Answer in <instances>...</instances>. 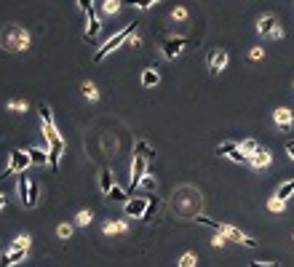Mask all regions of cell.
Listing matches in <instances>:
<instances>
[{"label": "cell", "instance_id": "18", "mask_svg": "<svg viewBox=\"0 0 294 267\" xmlns=\"http://www.w3.org/2000/svg\"><path fill=\"white\" fill-rule=\"evenodd\" d=\"M107 200H112V203H129L131 195H129V190H123V187H112L110 193H107Z\"/></svg>", "mask_w": 294, "mask_h": 267}, {"label": "cell", "instance_id": "30", "mask_svg": "<svg viewBox=\"0 0 294 267\" xmlns=\"http://www.w3.org/2000/svg\"><path fill=\"white\" fill-rule=\"evenodd\" d=\"M37 112H40V120H43V123H54V112H51L49 104H40V107H37Z\"/></svg>", "mask_w": 294, "mask_h": 267}, {"label": "cell", "instance_id": "38", "mask_svg": "<svg viewBox=\"0 0 294 267\" xmlns=\"http://www.w3.org/2000/svg\"><path fill=\"white\" fill-rule=\"evenodd\" d=\"M56 235H59V238H70L72 235V227L70 225H59V227H56Z\"/></svg>", "mask_w": 294, "mask_h": 267}, {"label": "cell", "instance_id": "40", "mask_svg": "<svg viewBox=\"0 0 294 267\" xmlns=\"http://www.w3.org/2000/svg\"><path fill=\"white\" fill-rule=\"evenodd\" d=\"M8 110H14V112H22V110H27V104L16 99V102H8Z\"/></svg>", "mask_w": 294, "mask_h": 267}, {"label": "cell", "instance_id": "34", "mask_svg": "<svg viewBox=\"0 0 294 267\" xmlns=\"http://www.w3.org/2000/svg\"><path fill=\"white\" fill-rule=\"evenodd\" d=\"M155 3H160V0H126V6H137V8H150Z\"/></svg>", "mask_w": 294, "mask_h": 267}, {"label": "cell", "instance_id": "41", "mask_svg": "<svg viewBox=\"0 0 294 267\" xmlns=\"http://www.w3.org/2000/svg\"><path fill=\"white\" fill-rule=\"evenodd\" d=\"M249 56H251L254 62H257V59H262V56H265V51H262V49H257V46H254V49L249 51Z\"/></svg>", "mask_w": 294, "mask_h": 267}, {"label": "cell", "instance_id": "36", "mask_svg": "<svg viewBox=\"0 0 294 267\" xmlns=\"http://www.w3.org/2000/svg\"><path fill=\"white\" fill-rule=\"evenodd\" d=\"M283 206H286V203H283V200H281V198H273V200H270V203H268V208H270V211H273V214H278V211H283Z\"/></svg>", "mask_w": 294, "mask_h": 267}, {"label": "cell", "instance_id": "23", "mask_svg": "<svg viewBox=\"0 0 294 267\" xmlns=\"http://www.w3.org/2000/svg\"><path fill=\"white\" fill-rule=\"evenodd\" d=\"M158 206H160V200L158 198H147V211H145V222H153V216H155V211H158Z\"/></svg>", "mask_w": 294, "mask_h": 267}, {"label": "cell", "instance_id": "7", "mask_svg": "<svg viewBox=\"0 0 294 267\" xmlns=\"http://www.w3.org/2000/svg\"><path fill=\"white\" fill-rule=\"evenodd\" d=\"M206 67H208V72H212V75H220L227 67V51L225 49H214L212 54H208V59H206Z\"/></svg>", "mask_w": 294, "mask_h": 267}, {"label": "cell", "instance_id": "11", "mask_svg": "<svg viewBox=\"0 0 294 267\" xmlns=\"http://www.w3.org/2000/svg\"><path fill=\"white\" fill-rule=\"evenodd\" d=\"M62 152H64V139H56V142H51V150H49V166H51V171H56V168H59Z\"/></svg>", "mask_w": 294, "mask_h": 267}, {"label": "cell", "instance_id": "6", "mask_svg": "<svg viewBox=\"0 0 294 267\" xmlns=\"http://www.w3.org/2000/svg\"><path fill=\"white\" fill-rule=\"evenodd\" d=\"M185 46H187V37H166V40L160 43V49H163L166 59H177V56L185 51Z\"/></svg>", "mask_w": 294, "mask_h": 267}, {"label": "cell", "instance_id": "32", "mask_svg": "<svg viewBox=\"0 0 294 267\" xmlns=\"http://www.w3.org/2000/svg\"><path fill=\"white\" fill-rule=\"evenodd\" d=\"M91 211H80L78 216H75V225H78V227H86V225H91Z\"/></svg>", "mask_w": 294, "mask_h": 267}, {"label": "cell", "instance_id": "42", "mask_svg": "<svg viewBox=\"0 0 294 267\" xmlns=\"http://www.w3.org/2000/svg\"><path fill=\"white\" fill-rule=\"evenodd\" d=\"M142 40H139V37L134 35V37H129V40H126V46H129V49H137V46H139Z\"/></svg>", "mask_w": 294, "mask_h": 267}, {"label": "cell", "instance_id": "43", "mask_svg": "<svg viewBox=\"0 0 294 267\" xmlns=\"http://www.w3.org/2000/svg\"><path fill=\"white\" fill-rule=\"evenodd\" d=\"M142 185H145V187H155V179H153V176L147 174L145 179H142Z\"/></svg>", "mask_w": 294, "mask_h": 267}, {"label": "cell", "instance_id": "29", "mask_svg": "<svg viewBox=\"0 0 294 267\" xmlns=\"http://www.w3.org/2000/svg\"><path fill=\"white\" fill-rule=\"evenodd\" d=\"M241 150L246 152V155H254V152L260 150V145H257L254 139H243V142H241Z\"/></svg>", "mask_w": 294, "mask_h": 267}, {"label": "cell", "instance_id": "46", "mask_svg": "<svg viewBox=\"0 0 294 267\" xmlns=\"http://www.w3.org/2000/svg\"><path fill=\"white\" fill-rule=\"evenodd\" d=\"M251 267H278L276 262H268V264H260V262H251Z\"/></svg>", "mask_w": 294, "mask_h": 267}, {"label": "cell", "instance_id": "48", "mask_svg": "<svg viewBox=\"0 0 294 267\" xmlns=\"http://www.w3.org/2000/svg\"><path fill=\"white\" fill-rule=\"evenodd\" d=\"M6 203H8V198H6L3 193H0V211H3V206H6Z\"/></svg>", "mask_w": 294, "mask_h": 267}, {"label": "cell", "instance_id": "27", "mask_svg": "<svg viewBox=\"0 0 294 267\" xmlns=\"http://www.w3.org/2000/svg\"><path fill=\"white\" fill-rule=\"evenodd\" d=\"M235 147H241L238 142H222V145L217 147V155H230V152H233Z\"/></svg>", "mask_w": 294, "mask_h": 267}, {"label": "cell", "instance_id": "21", "mask_svg": "<svg viewBox=\"0 0 294 267\" xmlns=\"http://www.w3.org/2000/svg\"><path fill=\"white\" fill-rule=\"evenodd\" d=\"M294 195V179H289V182H283L281 187H278V193H276V198H281L283 203H286V200Z\"/></svg>", "mask_w": 294, "mask_h": 267}, {"label": "cell", "instance_id": "10", "mask_svg": "<svg viewBox=\"0 0 294 267\" xmlns=\"http://www.w3.org/2000/svg\"><path fill=\"white\" fill-rule=\"evenodd\" d=\"M27 251H30V249H11L8 254H3V256H0V267H14L16 262L27 259Z\"/></svg>", "mask_w": 294, "mask_h": 267}, {"label": "cell", "instance_id": "8", "mask_svg": "<svg viewBox=\"0 0 294 267\" xmlns=\"http://www.w3.org/2000/svg\"><path fill=\"white\" fill-rule=\"evenodd\" d=\"M123 211H126V216L142 219L145 211H147V198H131L129 203H123Z\"/></svg>", "mask_w": 294, "mask_h": 267}, {"label": "cell", "instance_id": "24", "mask_svg": "<svg viewBox=\"0 0 294 267\" xmlns=\"http://www.w3.org/2000/svg\"><path fill=\"white\" fill-rule=\"evenodd\" d=\"M43 137H46V142H49V145H51V142H56V139H62L54 123H43Z\"/></svg>", "mask_w": 294, "mask_h": 267}, {"label": "cell", "instance_id": "28", "mask_svg": "<svg viewBox=\"0 0 294 267\" xmlns=\"http://www.w3.org/2000/svg\"><path fill=\"white\" fill-rule=\"evenodd\" d=\"M227 158H230V160H235V163H249V155H246V152H243L241 147H235V150H233Z\"/></svg>", "mask_w": 294, "mask_h": 267}, {"label": "cell", "instance_id": "33", "mask_svg": "<svg viewBox=\"0 0 294 267\" xmlns=\"http://www.w3.org/2000/svg\"><path fill=\"white\" fill-rule=\"evenodd\" d=\"M195 254L193 251H187V254H182V259H179V267H195Z\"/></svg>", "mask_w": 294, "mask_h": 267}, {"label": "cell", "instance_id": "17", "mask_svg": "<svg viewBox=\"0 0 294 267\" xmlns=\"http://www.w3.org/2000/svg\"><path fill=\"white\" fill-rule=\"evenodd\" d=\"M16 193H19V200H22V206H27V198H30V182H27V171H24L22 176H19Z\"/></svg>", "mask_w": 294, "mask_h": 267}, {"label": "cell", "instance_id": "3", "mask_svg": "<svg viewBox=\"0 0 294 267\" xmlns=\"http://www.w3.org/2000/svg\"><path fill=\"white\" fill-rule=\"evenodd\" d=\"M27 166H32L30 155H27L24 150H11V160H8V166L3 168V176H11V174H24Z\"/></svg>", "mask_w": 294, "mask_h": 267}, {"label": "cell", "instance_id": "44", "mask_svg": "<svg viewBox=\"0 0 294 267\" xmlns=\"http://www.w3.org/2000/svg\"><path fill=\"white\" fill-rule=\"evenodd\" d=\"M270 37H276V40H281L283 37V27H276V30H273V35Z\"/></svg>", "mask_w": 294, "mask_h": 267}, {"label": "cell", "instance_id": "19", "mask_svg": "<svg viewBox=\"0 0 294 267\" xmlns=\"http://www.w3.org/2000/svg\"><path fill=\"white\" fill-rule=\"evenodd\" d=\"M158 80H160V75H158V70H153V67H147V70L142 72V85H145V88L158 85Z\"/></svg>", "mask_w": 294, "mask_h": 267}, {"label": "cell", "instance_id": "22", "mask_svg": "<svg viewBox=\"0 0 294 267\" xmlns=\"http://www.w3.org/2000/svg\"><path fill=\"white\" fill-rule=\"evenodd\" d=\"M37 203H40V187H37L35 182H30V198H27V206L24 208H35Z\"/></svg>", "mask_w": 294, "mask_h": 267}, {"label": "cell", "instance_id": "16", "mask_svg": "<svg viewBox=\"0 0 294 267\" xmlns=\"http://www.w3.org/2000/svg\"><path fill=\"white\" fill-rule=\"evenodd\" d=\"M27 155H30V160L35 166H49V152L40 150V147H30V150H27Z\"/></svg>", "mask_w": 294, "mask_h": 267}, {"label": "cell", "instance_id": "15", "mask_svg": "<svg viewBox=\"0 0 294 267\" xmlns=\"http://www.w3.org/2000/svg\"><path fill=\"white\" fill-rule=\"evenodd\" d=\"M112 187H115V176H112V168H102V174H99V190H102L104 195H107Z\"/></svg>", "mask_w": 294, "mask_h": 267}, {"label": "cell", "instance_id": "2", "mask_svg": "<svg viewBox=\"0 0 294 267\" xmlns=\"http://www.w3.org/2000/svg\"><path fill=\"white\" fill-rule=\"evenodd\" d=\"M137 27H139L137 22H129L126 27H123V30H118V32H115V35H112V37H110V40H107V43H104V46H102V49H99L97 54H94V62H102V59H104V56H107V54H112V51H115V49H118V46H126V40H129V37H131V35H134V30H137Z\"/></svg>", "mask_w": 294, "mask_h": 267}, {"label": "cell", "instance_id": "25", "mask_svg": "<svg viewBox=\"0 0 294 267\" xmlns=\"http://www.w3.org/2000/svg\"><path fill=\"white\" fill-rule=\"evenodd\" d=\"M126 222H107L104 225V235H118V233H126Z\"/></svg>", "mask_w": 294, "mask_h": 267}, {"label": "cell", "instance_id": "12", "mask_svg": "<svg viewBox=\"0 0 294 267\" xmlns=\"http://www.w3.org/2000/svg\"><path fill=\"white\" fill-rule=\"evenodd\" d=\"M270 160H273V155H270L268 150H262V147L254 152V155H249V163L257 168V171H260V168H268V166H270Z\"/></svg>", "mask_w": 294, "mask_h": 267}, {"label": "cell", "instance_id": "39", "mask_svg": "<svg viewBox=\"0 0 294 267\" xmlns=\"http://www.w3.org/2000/svg\"><path fill=\"white\" fill-rule=\"evenodd\" d=\"M78 6H80V11L86 14V16L94 11V3H91V0H78Z\"/></svg>", "mask_w": 294, "mask_h": 267}, {"label": "cell", "instance_id": "26", "mask_svg": "<svg viewBox=\"0 0 294 267\" xmlns=\"http://www.w3.org/2000/svg\"><path fill=\"white\" fill-rule=\"evenodd\" d=\"M83 97H86V99H91V102H97L99 99V88H97V85H94V83H83Z\"/></svg>", "mask_w": 294, "mask_h": 267}, {"label": "cell", "instance_id": "20", "mask_svg": "<svg viewBox=\"0 0 294 267\" xmlns=\"http://www.w3.org/2000/svg\"><path fill=\"white\" fill-rule=\"evenodd\" d=\"M134 155H142V158H147V160H150V158H153V155H155V150H153V147H150V145H147V142H145V139H139V142H137V145H134Z\"/></svg>", "mask_w": 294, "mask_h": 267}, {"label": "cell", "instance_id": "47", "mask_svg": "<svg viewBox=\"0 0 294 267\" xmlns=\"http://www.w3.org/2000/svg\"><path fill=\"white\" fill-rule=\"evenodd\" d=\"M286 152H289L291 160H294V142H289V145H286Z\"/></svg>", "mask_w": 294, "mask_h": 267}, {"label": "cell", "instance_id": "5", "mask_svg": "<svg viewBox=\"0 0 294 267\" xmlns=\"http://www.w3.org/2000/svg\"><path fill=\"white\" fill-rule=\"evenodd\" d=\"M227 241H235V243H243V246H249V249H254V246H257V241H254V238H249L246 233H241L238 227H233V225H225L222 222V230H220Z\"/></svg>", "mask_w": 294, "mask_h": 267}, {"label": "cell", "instance_id": "35", "mask_svg": "<svg viewBox=\"0 0 294 267\" xmlns=\"http://www.w3.org/2000/svg\"><path fill=\"white\" fill-rule=\"evenodd\" d=\"M118 8H120V0H104V14H115L118 11Z\"/></svg>", "mask_w": 294, "mask_h": 267}, {"label": "cell", "instance_id": "9", "mask_svg": "<svg viewBox=\"0 0 294 267\" xmlns=\"http://www.w3.org/2000/svg\"><path fill=\"white\" fill-rule=\"evenodd\" d=\"M273 120H276V126L281 131H291V126H294V115H291V110H286V107H278L276 112H273Z\"/></svg>", "mask_w": 294, "mask_h": 267}, {"label": "cell", "instance_id": "1", "mask_svg": "<svg viewBox=\"0 0 294 267\" xmlns=\"http://www.w3.org/2000/svg\"><path fill=\"white\" fill-rule=\"evenodd\" d=\"M32 43L30 32L24 30V27L19 24H6L3 30H0V49L8 51V54H19V51H27Z\"/></svg>", "mask_w": 294, "mask_h": 267}, {"label": "cell", "instance_id": "45", "mask_svg": "<svg viewBox=\"0 0 294 267\" xmlns=\"http://www.w3.org/2000/svg\"><path fill=\"white\" fill-rule=\"evenodd\" d=\"M174 16H177V19H185V16H187V11H185V8H177Z\"/></svg>", "mask_w": 294, "mask_h": 267}, {"label": "cell", "instance_id": "4", "mask_svg": "<svg viewBox=\"0 0 294 267\" xmlns=\"http://www.w3.org/2000/svg\"><path fill=\"white\" fill-rule=\"evenodd\" d=\"M147 176V158L142 155H134V163H131V185H129V193H134V190L142 185V179Z\"/></svg>", "mask_w": 294, "mask_h": 267}, {"label": "cell", "instance_id": "14", "mask_svg": "<svg viewBox=\"0 0 294 267\" xmlns=\"http://www.w3.org/2000/svg\"><path fill=\"white\" fill-rule=\"evenodd\" d=\"M102 32V22H99V16H97V11H91L89 14V27H86V40H94V37H97Z\"/></svg>", "mask_w": 294, "mask_h": 267}, {"label": "cell", "instance_id": "13", "mask_svg": "<svg viewBox=\"0 0 294 267\" xmlns=\"http://www.w3.org/2000/svg\"><path fill=\"white\" fill-rule=\"evenodd\" d=\"M278 27V19L273 16V14H268V16H262L260 22H257V32L260 35H273V30Z\"/></svg>", "mask_w": 294, "mask_h": 267}, {"label": "cell", "instance_id": "37", "mask_svg": "<svg viewBox=\"0 0 294 267\" xmlns=\"http://www.w3.org/2000/svg\"><path fill=\"white\" fill-rule=\"evenodd\" d=\"M227 243V238L222 235V233H217L214 238H212V246H214V249H222V246Z\"/></svg>", "mask_w": 294, "mask_h": 267}, {"label": "cell", "instance_id": "31", "mask_svg": "<svg viewBox=\"0 0 294 267\" xmlns=\"http://www.w3.org/2000/svg\"><path fill=\"white\" fill-rule=\"evenodd\" d=\"M11 249H30V235H19V238H14Z\"/></svg>", "mask_w": 294, "mask_h": 267}]
</instances>
